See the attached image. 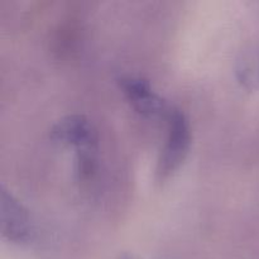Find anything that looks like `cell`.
Instances as JSON below:
<instances>
[{
    "instance_id": "cell-2",
    "label": "cell",
    "mask_w": 259,
    "mask_h": 259,
    "mask_svg": "<svg viewBox=\"0 0 259 259\" xmlns=\"http://www.w3.org/2000/svg\"><path fill=\"white\" fill-rule=\"evenodd\" d=\"M119 86L134 110L146 118L166 119L174 105L152 89L151 83L137 76H121Z\"/></svg>"
},
{
    "instance_id": "cell-1",
    "label": "cell",
    "mask_w": 259,
    "mask_h": 259,
    "mask_svg": "<svg viewBox=\"0 0 259 259\" xmlns=\"http://www.w3.org/2000/svg\"><path fill=\"white\" fill-rule=\"evenodd\" d=\"M167 134L157 163V176L167 179L181 167L191 147V128L189 119L177 106H172L166 116Z\"/></svg>"
},
{
    "instance_id": "cell-6",
    "label": "cell",
    "mask_w": 259,
    "mask_h": 259,
    "mask_svg": "<svg viewBox=\"0 0 259 259\" xmlns=\"http://www.w3.org/2000/svg\"><path fill=\"white\" fill-rule=\"evenodd\" d=\"M118 259H139V258L133 257V255H129V254H123V255H120Z\"/></svg>"
},
{
    "instance_id": "cell-4",
    "label": "cell",
    "mask_w": 259,
    "mask_h": 259,
    "mask_svg": "<svg viewBox=\"0 0 259 259\" xmlns=\"http://www.w3.org/2000/svg\"><path fill=\"white\" fill-rule=\"evenodd\" d=\"M50 136L56 143L73 147L76 153L98 151V132L83 115L65 116L52 126Z\"/></svg>"
},
{
    "instance_id": "cell-3",
    "label": "cell",
    "mask_w": 259,
    "mask_h": 259,
    "mask_svg": "<svg viewBox=\"0 0 259 259\" xmlns=\"http://www.w3.org/2000/svg\"><path fill=\"white\" fill-rule=\"evenodd\" d=\"M0 222L3 237L9 242L28 244L32 240L33 224L28 210L5 186L0 191Z\"/></svg>"
},
{
    "instance_id": "cell-5",
    "label": "cell",
    "mask_w": 259,
    "mask_h": 259,
    "mask_svg": "<svg viewBox=\"0 0 259 259\" xmlns=\"http://www.w3.org/2000/svg\"><path fill=\"white\" fill-rule=\"evenodd\" d=\"M237 76L239 82L248 89L259 85V52L248 51L237 62Z\"/></svg>"
}]
</instances>
